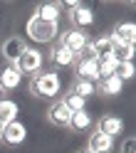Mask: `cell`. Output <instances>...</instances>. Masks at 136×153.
Wrapping results in <instances>:
<instances>
[{
  "instance_id": "obj_1",
  "label": "cell",
  "mask_w": 136,
  "mask_h": 153,
  "mask_svg": "<svg viewBox=\"0 0 136 153\" xmlns=\"http://www.w3.org/2000/svg\"><path fill=\"white\" fill-rule=\"evenodd\" d=\"M60 91H62V79H60V74H57L55 69H42V72L32 74L30 94L35 99H50V101H55L57 97H60Z\"/></svg>"
},
{
  "instance_id": "obj_2",
  "label": "cell",
  "mask_w": 136,
  "mask_h": 153,
  "mask_svg": "<svg viewBox=\"0 0 136 153\" xmlns=\"http://www.w3.org/2000/svg\"><path fill=\"white\" fill-rule=\"evenodd\" d=\"M25 32H27V37H30L32 42H42V45H47V42H52L55 37H57V32H60V25H52V22H42L40 17H30L27 20V25H25Z\"/></svg>"
},
{
  "instance_id": "obj_3",
  "label": "cell",
  "mask_w": 136,
  "mask_h": 153,
  "mask_svg": "<svg viewBox=\"0 0 136 153\" xmlns=\"http://www.w3.org/2000/svg\"><path fill=\"white\" fill-rule=\"evenodd\" d=\"M89 40H92V37L87 35L84 30H74V27H69V30L62 32V40H60V42H62L74 57H82V54L87 52V47H89Z\"/></svg>"
},
{
  "instance_id": "obj_4",
  "label": "cell",
  "mask_w": 136,
  "mask_h": 153,
  "mask_svg": "<svg viewBox=\"0 0 136 153\" xmlns=\"http://www.w3.org/2000/svg\"><path fill=\"white\" fill-rule=\"evenodd\" d=\"M42 62H45V57H42L40 50L25 47V52L20 54V59L15 62V67H17L20 74H37V72H42Z\"/></svg>"
},
{
  "instance_id": "obj_5",
  "label": "cell",
  "mask_w": 136,
  "mask_h": 153,
  "mask_svg": "<svg viewBox=\"0 0 136 153\" xmlns=\"http://www.w3.org/2000/svg\"><path fill=\"white\" fill-rule=\"evenodd\" d=\"M74 74L77 79H84V82H99V64H96L94 57H77L74 62Z\"/></svg>"
},
{
  "instance_id": "obj_6",
  "label": "cell",
  "mask_w": 136,
  "mask_h": 153,
  "mask_svg": "<svg viewBox=\"0 0 136 153\" xmlns=\"http://www.w3.org/2000/svg\"><path fill=\"white\" fill-rule=\"evenodd\" d=\"M25 138H27V128H25V123H20V121L5 123L3 131H0V141H3L5 146H20Z\"/></svg>"
},
{
  "instance_id": "obj_7",
  "label": "cell",
  "mask_w": 136,
  "mask_h": 153,
  "mask_svg": "<svg viewBox=\"0 0 136 153\" xmlns=\"http://www.w3.org/2000/svg\"><path fill=\"white\" fill-rule=\"evenodd\" d=\"M69 119H72V111L64 106L62 99H55L50 106H47V121H50L52 126L67 128V126H69Z\"/></svg>"
},
{
  "instance_id": "obj_8",
  "label": "cell",
  "mask_w": 136,
  "mask_h": 153,
  "mask_svg": "<svg viewBox=\"0 0 136 153\" xmlns=\"http://www.w3.org/2000/svg\"><path fill=\"white\" fill-rule=\"evenodd\" d=\"M25 40L22 37H17V35H13V37H7V40L0 45V54H3V59L7 62V64H15L17 59H20V54L25 52Z\"/></svg>"
},
{
  "instance_id": "obj_9",
  "label": "cell",
  "mask_w": 136,
  "mask_h": 153,
  "mask_svg": "<svg viewBox=\"0 0 136 153\" xmlns=\"http://www.w3.org/2000/svg\"><path fill=\"white\" fill-rule=\"evenodd\" d=\"M109 37H111L114 47H126V45H134V40H136V25H134V22H116Z\"/></svg>"
},
{
  "instance_id": "obj_10",
  "label": "cell",
  "mask_w": 136,
  "mask_h": 153,
  "mask_svg": "<svg viewBox=\"0 0 136 153\" xmlns=\"http://www.w3.org/2000/svg\"><path fill=\"white\" fill-rule=\"evenodd\" d=\"M20 82H22V74L17 72L15 64H3L0 67V94H7V91L17 89Z\"/></svg>"
},
{
  "instance_id": "obj_11",
  "label": "cell",
  "mask_w": 136,
  "mask_h": 153,
  "mask_svg": "<svg viewBox=\"0 0 136 153\" xmlns=\"http://www.w3.org/2000/svg\"><path fill=\"white\" fill-rule=\"evenodd\" d=\"M87 151L89 153H111L114 151V138L102 133L99 128H94L87 138Z\"/></svg>"
},
{
  "instance_id": "obj_12",
  "label": "cell",
  "mask_w": 136,
  "mask_h": 153,
  "mask_svg": "<svg viewBox=\"0 0 136 153\" xmlns=\"http://www.w3.org/2000/svg\"><path fill=\"white\" fill-rule=\"evenodd\" d=\"M47 59H50L55 67H72L74 62H77V57L67 50V47L62 45V42H52V47H50V54H47Z\"/></svg>"
},
{
  "instance_id": "obj_13",
  "label": "cell",
  "mask_w": 136,
  "mask_h": 153,
  "mask_svg": "<svg viewBox=\"0 0 136 153\" xmlns=\"http://www.w3.org/2000/svg\"><path fill=\"white\" fill-rule=\"evenodd\" d=\"M69 22L74 30H84V27L94 25V10L89 5H77L74 10H69Z\"/></svg>"
},
{
  "instance_id": "obj_14",
  "label": "cell",
  "mask_w": 136,
  "mask_h": 153,
  "mask_svg": "<svg viewBox=\"0 0 136 153\" xmlns=\"http://www.w3.org/2000/svg\"><path fill=\"white\" fill-rule=\"evenodd\" d=\"M96 128H99L102 133H106V136L116 138V136L124 133V121L119 116H114V114H104V116L96 121Z\"/></svg>"
},
{
  "instance_id": "obj_15",
  "label": "cell",
  "mask_w": 136,
  "mask_h": 153,
  "mask_svg": "<svg viewBox=\"0 0 136 153\" xmlns=\"http://www.w3.org/2000/svg\"><path fill=\"white\" fill-rule=\"evenodd\" d=\"M32 15L40 17L42 22H52V25H57V22H60V17H62V7L57 5V3H42V5L35 7Z\"/></svg>"
},
{
  "instance_id": "obj_16",
  "label": "cell",
  "mask_w": 136,
  "mask_h": 153,
  "mask_svg": "<svg viewBox=\"0 0 136 153\" xmlns=\"http://www.w3.org/2000/svg\"><path fill=\"white\" fill-rule=\"evenodd\" d=\"M121 89H124V82L116 74L106 76V79H99V84H96V94H102V97H119Z\"/></svg>"
},
{
  "instance_id": "obj_17",
  "label": "cell",
  "mask_w": 136,
  "mask_h": 153,
  "mask_svg": "<svg viewBox=\"0 0 136 153\" xmlns=\"http://www.w3.org/2000/svg\"><path fill=\"white\" fill-rule=\"evenodd\" d=\"M17 111H20V106L13 99H5V97L0 99V128L10 121H17Z\"/></svg>"
},
{
  "instance_id": "obj_18",
  "label": "cell",
  "mask_w": 136,
  "mask_h": 153,
  "mask_svg": "<svg viewBox=\"0 0 136 153\" xmlns=\"http://www.w3.org/2000/svg\"><path fill=\"white\" fill-rule=\"evenodd\" d=\"M92 123H94V119L89 116V111L84 109V111H74V114H72L69 126H67V128H69V131H74V133H82V131H87V128H89Z\"/></svg>"
},
{
  "instance_id": "obj_19",
  "label": "cell",
  "mask_w": 136,
  "mask_h": 153,
  "mask_svg": "<svg viewBox=\"0 0 136 153\" xmlns=\"http://www.w3.org/2000/svg\"><path fill=\"white\" fill-rule=\"evenodd\" d=\"M96 64H99V79H106V76H111L116 74V69H119V59H116L114 54H106L102 57V59H96Z\"/></svg>"
},
{
  "instance_id": "obj_20",
  "label": "cell",
  "mask_w": 136,
  "mask_h": 153,
  "mask_svg": "<svg viewBox=\"0 0 136 153\" xmlns=\"http://www.w3.org/2000/svg\"><path fill=\"white\" fill-rule=\"evenodd\" d=\"M72 94H77V97H79V99H89V97H94V94H96V84L94 82H84V79H77L74 84H72V89H69Z\"/></svg>"
},
{
  "instance_id": "obj_21",
  "label": "cell",
  "mask_w": 136,
  "mask_h": 153,
  "mask_svg": "<svg viewBox=\"0 0 136 153\" xmlns=\"http://www.w3.org/2000/svg\"><path fill=\"white\" fill-rule=\"evenodd\" d=\"M62 101H64V106L69 109L72 114H74V111H84V106H87V101L79 99V97H77V94H72V91H67L64 97H62Z\"/></svg>"
},
{
  "instance_id": "obj_22",
  "label": "cell",
  "mask_w": 136,
  "mask_h": 153,
  "mask_svg": "<svg viewBox=\"0 0 136 153\" xmlns=\"http://www.w3.org/2000/svg\"><path fill=\"white\" fill-rule=\"evenodd\" d=\"M134 74H136V67H134V62H121V64H119V69H116V76H119L121 82H126V79H134Z\"/></svg>"
},
{
  "instance_id": "obj_23",
  "label": "cell",
  "mask_w": 136,
  "mask_h": 153,
  "mask_svg": "<svg viewBox=\"0 0 136 153\" xmlns=\"http://www.w3.org/2000/svg\"><path fill=\"white\" fill-rule=\"evenodd\" d=\"M119 153H136V138H134V136L124 138V143H121V151H119Z\"/></svg>"
},
{
  "instance_id": "obj_24",
  "label": "cell",
  "mask_w": 136,
  "mask_h": 153,
  "mask_svg": "<svg viewBox=\"0 0 136 153\" xmlns=\"http://www.w3.org/2000/svg\"><path fill=\"white\" fill-rule=\"evenodd\" d=\"M77 153H89V151H87V148H82V151H77Z\"/></svg>"
},
{
  "instance_id": "obj_25",
  "label": "cell",
  "mask_w": 136,
  "mask_h": 153,
  "mask_svg": "<svg viewBox=\"0 0 136 153\" xmlns=\"http://www.w3.org/2000/svg\"><path fill=\"white\" fill-rule=\"evenodd\" d=\"M0 131H3V128H0Z\"/></svg>"
}]
</instances>
